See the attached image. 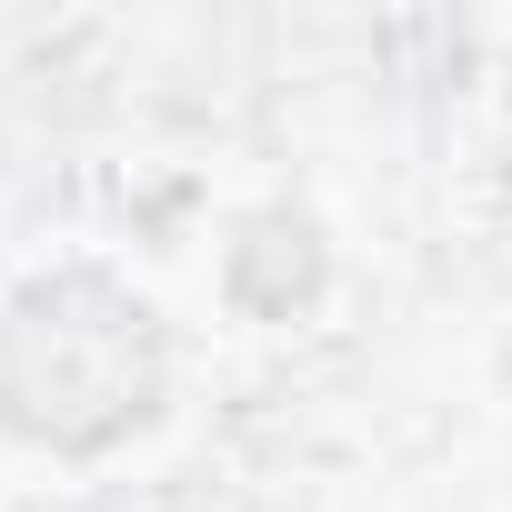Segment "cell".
Returning <instances> with one entry per match:
<instances>
[{
    "mask_svg": "<svg viewBox=\"0 0 512 512\" xmlns=\"http://www.w3.org/2000/svg\"><path fill=\"white\" fill-rule=\"evenodd\" d=\"M161 412V322L101 272H41L0 312V422L41 452H111Z\"/></svg>",
    "mask_w": 512,
    "mask_h": 512,
    "instance_id": "1",
    "label": "cell"
}]
</instances>
